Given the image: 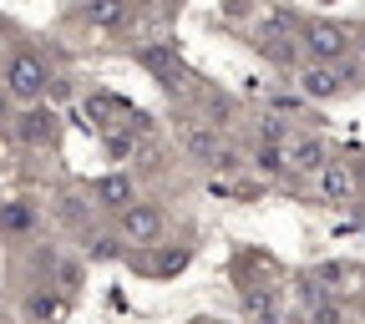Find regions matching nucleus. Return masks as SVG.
<instances>
[{"label": "nucleus", "mask_w": 365, "mask_h": 324, "mask_svg": "<svg viewBox=\"0 0 365 324\" xmlns=\"http://www.w3.org/2000/svg\"><path fill=\"white\" fill-rule=\"evenodd\" d=\"M274 107H279V112H294V107H299V97H289V91H279V97H274Z\"/></svg>", "instance_id": "nucleus-25"}, {"label": "nucleus", "mask_w": 365, "mask_h": 324, "mask_svg": "<svg viewBox=\"0 0 365 324\" xmlns=\"http://www.w3.org/2000/svg\"><path fill=\"white\" fill-rule=\"evenodd\" d=\"M21 137L31 147H46L56 137V112H46V107H31L26 117H21Z\"/></svg>", "instance_id": "nucleus-7"}, {"label": "nucleus", "mask_w": 365, "mask_h": 324, "mask_svg": "<svg viewBox=\"0 0 365 324\" xmlns=\"http://www.w3.org/2000/svg\"><path fill=\"white\" fill-rule=\"evenodd\" d=\"M208 162H213V167H218V172H234V167H244V157H239V152H234V147H218V152H213V157H208Z\"/></svg>", "instance_id": "nucleus-20"}, {"label": "nucleus", "mask_w": 365, "mask_h": 324, "mask_svg": "<svg viewBox=\"0 0 365 324\" xmlns=\"http://www.w3.org/2000/svg\"><path fill=\"white\" fill-rule=\"evenodd\" d=\"M182 147H188L198 162H208V157L218 152V132H213V122H188V127H182Z\"/></svg>", "instance_id": "nucleus-9"}, {"label": "nucleus", "mask_w": 365, "mask_h": 324, "mask_svg": "<svg viewBox=\"0 0 365 324\" xmlns=\"http://www.w3.org/2000/svg\"><path fill=\"white\" fill-rule=\"evenodd\" d=\"M122 239H127V244H143V249L158 244V239H163V208L132 198V203L122 208Z\"/></svg>", "instance_id": "nucleus-2"}, {"label": "nucleus", "mask_w": 365, "mask_h": 324, "mask_svg": "<svg viewBox=\"0 0 365 324\" xmlns=\"http://www.w3.org/2000/svg\"><path fill=\"white\" fill-rule=\"evenodd\" d=\"M284 137H289V132H284L279 117H264V142H284Z\"/></svg>", "instance_id": "nucleus-23"}, {"label": "nucleus", "mask_w": 365, "mask_h": 324, "mask_svg": "<svg viewBox=\"0 0 365 324\" xmlns=\"http://www.w3.org/2000/svg\"><path fill=\"white\" fill-rule=\"evenodd\" d=\"M360 51H365V41H360Z\"/></svg>", "instance_id": "nucleus-27"}, {"label": "nucleus", "mask_w": 365, "mask_h": 324, "mask_svg": "<svg viewBox=\"0 0 365 324\" xmlns=\"http://www.w3.org/2000/svg\"><path fill=\"white\" fill-rule=\"evenodd\" d=\"M97 203L112 208V213H122V208L132 203V177H127V172H107V177L97 182Z\"/></svg>", "instance_id": "nucleus-8"}, {"label": "nucleus", "mask_w": 365, "mask_h": 324, "mask_svg": "<svg viewBox=\"0 0 365 324\" xmlns=\"http://www.w3.org/2000/svg\"><path fill=\"white\" fill-rule=\"evenodd\" d=\"M143 61H148V66L163 76V86H178V81H173V76H178V56H173V51H163V46H148V51H143Z\"/></svg>", "instance_id": "nucleus-12"}, {"label": "nucleus", "mask_w": 365, "mask_h": 324, "mask_svg": "<svg viewBox=\"0 0 365 324\" xmlns=\"http://www.w3.org/2000/svg\"><path fill=\"white\" fill-rule=\"evenodd\" d=\"M330 152H325V142L319 137H294V142L284 147V162L294 167V172H319V162H325Z\"/></svg>", "instance_id": "nucleus-6"}, {"label": "nucleus", "mask_w": 365, "mask_h": 324, "mask_svg": "<svg viewBox=\"0 0 365 324\" xmlns=\"http://www.w3.org/2000/svg\"><path fill=\"white\" fill-rule=\"evenodd\" d=\"M46 66H41V56H31V51H16L11 61H6V97H16V102H41V91H46Z\"/></svg>", "instance_id": "nucleus-1"}, {"label": "nucleus", "mask_w": 365, "mask_h": 324, "mask_svg": "<svg viewBox=\"0 0 365 324\" xmlns=\"http://www.w3.org/2000/svg\"><path fill=\"white\" fill-rule=\"evenodd\" d=\"M86 16H91V26L117 31L127 21V0H86Z\"/></svg>", "instance_id": "nucleus-10"}, {"label": "nucleus", "mask_w": 365, "mask_h": 324, "mask_svg": "<svg viewBox=\"0 0 365 324\" xmlns=\"http://www.w3.org/2000/svg\"><path fill=\"white\" fill-rule=\"evenodd\" d=\"M61 289H66V294L81 289V263H61Z\"/></svg>", "instance_id": "nucleus-22"}, {"label": "nucleus", "mask_w": 365, "mask_h": 324, "mask_svg": "<svg viewBox=\"0 0 365 324\" xmlns=\"http://www.w3.org/2000/svg\"><path fill=\"white\" fill-rule=\"evenodd\" d=\"M294 289H299V299L314 309L319 299H325V279H319V273H299V279H294Z\"/></svg>", "instance_id": "nucleus-16"}, {"label": "nucleus", "mask_w": 365, "mask_h": 324, "mask_svg": "<svg viewBox=\"0 0 365 324\" xmlns=\"http://www.w3.org/2000/svg\"><path fill=\"white\" fill-rule=\"evenodd\" d=\"M340 71H335V61H314V66H304V76H299V97H309V102H330L335 91H340Z\"/></svg>", "instance_id": "nucleus-4"}, {"label": "nucleus", "mask_w": 365, "mask_h": 324, "mask_svg": "<svg viewBox=\"0 0 365 324\" xmlns=\"http://www.w3.org/2000/svg\"><path fill=\"white\" fill-rule=\"evenodd\" d=\"M244 304H249V314H254V319H279V304H274V294H269V289H249V294H244Z\"/></svg>", "instance_id": "nucleus-14"}, {"label": "nucleus", "mask_w": 365, "mask_h": 324, "mask_svg": "<svg viewBox=\"0 0 365 324\" xmlns=\"http://www.w3.org/2000/svg\"><path fill=\"white\" fill-rule=\"evenodd\" d=\"M304 46H309L314 61H340V56L350 51V31L335 26V21H314V26L304 31Z\"/></svg>", "instance_id": "nucleus-3"}, {"label": "nucleus", "mask_w": 365, "mask_h": 324, "mask_svg": "<svg viewBox=\"0 0 365 324\" xmlns=\"http://www.w3.org/2000/svg\"><path fill=\"white\" fill-rule=\"evenodd\" d=\"M314 177H319V193H325L330 203H350V198H355V177H350L345 162H330V157H325Z\"/></svg>", "instance_id": "nucleus-5"}, {"label": "nucleus", "mask_w": 365, "mask_h": 324, "mask_svg": "<svg viewBox=\"0 0 365 324\" xmlns=\"http://www.w3.org/2000/svg\"><path fill=\"white\" fill-rule=\"evenodd\" d=\"M0 122H6V91H0Z\"/></svg>", "instance_id": "nucleus-26"}, {"label": "nucleus", "mask_w": 365, "mask_h": 324, "mask_svg": "<svg viewBox=\"0 0 365 324\" xmlns=\"http://www.w3.org/2000/svg\"><path fill=\"white\" fill-rule=\"evenodd\" d=\"M249 6H254V0H228V6H223V11H228V16H234V21H239V16H249Z\"/></svg>", "instance_id": "nucleus-24"}, {"label": "nucleus", "mask_w": 365, "mask_h": 324, "mask_svg": "<svg viewBox=\"0 0 365 324\" xmlns=\"http://www.w3.org/2000/svg\"><path fill=\"white\" fill-rule=\"evenodd\" d=\"M0 228L26 234V228H31V208H26V203H6V208H0Z\"/></svg>", "instance_id": "nucleus-15"}, {"label": "nucleus", "mask_w": 365, "mask_h": 324, "mask_svg": "<svg viewBox=\"0 0 365 324\" xmlns=\"http://www.w3.org/2000/svg\"><path fill=\"white\" fill-rule=\"evenodd\" d=\"M91 258H97V263L122 258V239H97V244H91Z\"/></svg>", "instance_id": "nucleus-19"}, {"label": "nucleus", "mask_w": 365, "mask_h": 324, "mask_svg": "<svg viewBox=\"0 0 365 324\" xmlns=\"http://www.w3.org/2000/svg\"><path fill=\"white\" fill-rule=\"evenodd\" d=\"M254 167L264 172V177H279L289 162H284V142H259L254 147Z\"/></svg>", "instance_id": "nucleus-11"}, {"label": "nucleus", "mask_w": 365, "mask_h": 324, "mask_svg": "<svg viewBox=\"0 0 365 324\" xmlns=\"http://www.w3.org/2000/svg\"><path fill=\"white\" fill-rule=\"evenodd\" d=\"M26 309H31L36 319H56V314H66V304H61L56 294H36V299H31Z\"/></svg>", "instance_id": "nucleus-17"}, {"label": "nucleus", "mask_w": 365, "mask_h": 324, "mask_svg": "<svg viewBox=\"0 0 365 324\" xmlns=\"http://www.w3.org/2000/svg\"><path fill=\"white\" fill-rule=\"evenodd\" d=\"M309 319H314V324H340V309H335L330 299H319V304L309 309Z\"/></svg>", "instance_id": "nucleus-21"}, {"label": "nucleus", "mask_w": 365, "mask_h": 324, "mask_svg": "<svg viewBox=\"0 0 365 324\" xmlns=\"http://www.w3.org/2000/svg\"><path fill=\"white\" fill-rule=\"evenodd\" d=\"M188 258H193L188 249H173V254L158 258V273H182V268H188Z\"/></svg>", "instance_id": "nucleus-18"}, {"label": "nucleus", "mask_w": 365, "mask_h": 324, "mask_svg": "<svg viewBox=\"0 0 365 324\" xmlns=\"http://www.w3.org/2000/svg\"><path fill=\"white\" fill-rule=\"evenodd\" d=\"M264 41L274 46V51H284V41H294V21H289L284 11H279V16H269V21H264Z\"/></svg>", "instance_id": "nucleus-13"}]
</instances>
